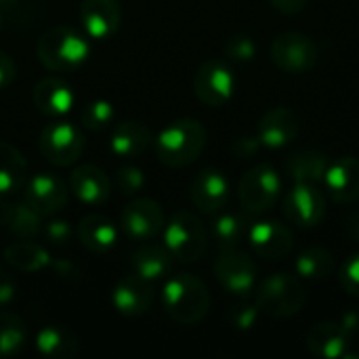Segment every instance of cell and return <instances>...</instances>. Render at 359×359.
<instances>
[{"mask_svg":"<svg viewBox=\"0 0 359 359\" xmlns=\"http://www.w3.org/2000/svg\"><path fill=\"white\" fill-rule=\"evenodd\" d=\"M162 307L181 326L200 324L210 311V292L204 280L194 273H177L162 286Z\"/></svg>","mask_w":359,"mask_h":359,"instance_id":"cell-1","label":"cell"},{"mask_svg":"<svg viewBox=\"0 0 359 359\" xmlns=\"http://www.w3.org/2000/svg\"><path fill=\"white\" fill-rule=\"evenodd\" d=\"M206 128L194 118H179L166 124L154 139L156 158L168 168L194 164L206 147Z\"/></svg>","mask_w":359,"mask_h":359,"instance_id":"cell-2","label":"cell"},{"mask_svg":"<svg viewBox=\"0 0 359 359\" xmlns=\"http://www.w3.org/2000/svg\"><path fill=\"white\" fill-rule=\"evenodd\" d=\"M38 59L50 72H72L86 63L90 55L88 36L69 25H53L38 40Z\"/></svg>","mask_w":359,"mask_h":359,"instance_id":"cell-3","label":"cell"},{"mask_svg":"<svg viewBox=\"0 0 359 359\" xmlns=\"http://www.w3.org/2000/svg\"><path fill=\"white\" fill-rule=\"evenodd\" d=\"M164 246L179 263H198L208 250V229L189 210L175 212L162 229Z\"/></svg>","mask_w":359,"mask_h":359,"instance_id":"cell-4","label":"cell"},{"mask_svg":"<svg viewBox=\"0 0 359 359\" xmlns=\"http://www.w3.org/2000/svg\"><path fill=\"white\" fill-rule=\"evenodd\" d=\"M307 301L301 280L292 273H269L255 290V305L261 313L271 318H292Z\"/></svg>","mask_w":359,"mask_h":359,"instance_id":"cell-5","label":"cell"},{"mask_svg":"<svg viewBox=\"0 0 359 359\" xmlns=\"http://www.w3.org/2000/svg\"><path fill=\"white\" fill-rule=\"evenodd\" d=\"M38 149L46 162L57 168H65L80 160L84 151V135L76 124L55 118L42 128L38 137Z\"/></svg>","mask_w":359,"mask_h":359,"instance_id":"cell-6","label":"cell"},{"mask_svg":"<svg viewBox=\"0 0 359 359\" xmlns=\"http://www.w3.org/2000/svg\"><path fill=\"white\" fill-rule=\"evenodd\" d=\"M217 282L236 297H248L257 286V263L240 248H225L212 263Z\"/></svg>","mask_w":359,"mask_h":359,"instance_id":"cell-7","label":"cell"},{"mask_svg":"<svg viewBox=\"0 0 359 359\" xmlns=\"http://www.w3.org/2000/svg\"><path fill=\"white\" fill-rule=\"evenodd\" d=\"M280 191H282L280 175L267 164H261V166L246 170L244 177L240 179V185H238L240 202L248 212L271 210L280 198Z\"/></svg>","mask_w":359,"mask_h":359,"instance_id":"cell-8","label":"cell"},{"mask_svg":"<svg viewBox=\"0 0 359 359\" xmlns=\"http://www.w3.org/2000/svg\"><path fill=\"white\" fill-rule=\"evenodd\" d=\"M320 57L318 44L301 32H284L271 42L273 63L288 74H303L316 67Z\"/></svg>","mask_w":359,"mask_h":359,"instance_id":"cell-9","label":"cell"},{"mask_svg":"<svg viewBox=\"0 0 359 359\" xmlns=\"http://www.w3.org/2000/svg\"><path fill=\"white\" fill-rule=\"evenodd\" d=\"M194 93L204 105L210 107L225 105L236 93L233 69L219 59L204 61L194 76Z\"/></svg>","mask_w":359,"mask_h":359,"instance_id":"cell-10","label":"cell"},{"mask_svg":"<svg viewBox=\"0 0 359 359\" xmlns=\"http://www.w3.org/2000/svg\"><path fill=\"white\" fill-rule=\"evenodd\" d=\"M69 187L67 183L53 172H38L25 181L23 202L42 219L55 217L67 204Z\"/></svg>","mask_w":359,"mask_h":359,"instance_id":"cell-11","label":"cell"},{"mask_svg":"<svg viewBox=\"0 0 359 359\" xmlns=\"http://www.w3.org/2000/svg\"><path fill=\"white\" fill-rule=\"evenodd\" d=\"M164 210L156 200L135 198L120 212V229L128 240L149 242L164 229Z\"/></svg>","mask_w":359,"mask_h":359,"instance_id":"cell-12","label":"cell"},{"mask_svg":"<svg viewBox=\"0 0 359 359\" xmlns=\"http://www.w3.org/2000/svg\"><path fill=\"white\" fill-rule=\"evenodd\" d=\"M252 252L265 261H284L294 248V236L288 225L278 221H255L246 236Z\"/></svg>","mask_w":359,"mask_h":359,"instance_id":"cell-13","label":"cell"},{"mask_svg":"<svg viewBox=\"0 0 359 359\" xmlns=\"http://www.w3.org/2000/svg\"><path fill=\"white\" fill-rule=\"evenodd\" d=\"M284 215L292 225L301 229L318 227L326 215L324 194L318 189V185L294 183L284 200Z\"/></svg>","mask_w":359,"mask_h":359,"instance_id":"cell-14","label":"cell"},{"mask_svg":"<svg viewBox=\"0 0 359 359\" xmlns=\"http://www.w3.org/2000/svg\"><path fill=\"white\" fill-rule=\"evenodd\" d=\"M78 19L82 32L90 40H109L122 23V6L118 0H82Z\"/></svg>","mask_w":359,"mask_h":359,"instance_id":"cell-15","label":"cell"},{"mask_svg":"<svg viewBox=\"0 0 359 359\" xmlns=\"http://www.w3.org/2000/svg\"><path fill=\"white\" fill-rule=\"evenodd\" d=\"M189 200L204 215H217L229 202V181L221 170L204 168L189 183Z\"/></svg>","mask_w":359,"mask_h":359,"instance_id":"cell-16","label":"cell"},{"mask_svg":"<svg viewBox=\"0 0 359 359\" xmlns=\"http://www.w3.org/2000/svg\"><path fill=\"white\" fill-rule=\"evenodd\" d=\"M299 133H301V120L297 111L286 105L267 109L261 116L259 128H257V137L261 145L269 149H282L290 145L299 137Z\"/></svg>","mask_w":359,"mask_h":359,"instance_id":"cell-17","label":"cell"},{"mask_svg":"<svg viewBox=\"0 0 359 359\" xmlns=\"http://www.w3.org/2000/svg\"><path fill=\"white\" fill-rule=\"evenodd\" d=\"M111 305L118 313L126 318H141L154 305L151 284L139 278L137 273L122 276L111 288Z\"/></svg>","mask_w":359,"mask_h":359,"instance_id":"cell-18","label":"cell"},{"mask_svg":"<svg viewBox=\"0 0 359 359\" xmlns=\"http://www.w3.org/2000/svg\"><path fill=\"white\" fill-rule=\"evenodd\" d=\"M67 187L69 194L86 206H101L111 196V181L107 172L95 164H82L74 168Z\"/></svg>","mask_w":359,"mask_h":359,"instance_id":"cell-19","label":"cell"},{"mask_svg":"<svg viewBox=\"0 0 359 359\" xmlns=\"http://www.w3.org/2000/svg\"><path fill=\"white\" fill-rule=\"evenodd\" d=\"M353 337L343 326V322H320L307 334V349L326 359H341L351 355Z\"/></svg>","mask_w":359,"mask_h":359,"instance_id":"cell-20","label":"cell"},{"mask_svg":"<svg viewBox=\"0 0 359 359\" xmlns=\"http://www.w3.org/2000/svg\"><path fill=\"white\" fill-rule=\"evenodd\" d=\"M337 204H353L359 200V160L353 156L339 158L328 164L322 181Z\"/></svg>","mask_w":359,"mask_h":359,"instance_id":"cell-21","label":"cell"},{"mask_svg":"<svg viewBox=\"0 0 359 359\" xmlns=\"http://www.w3.org/2000/svg\"><path fill=\"white\" fill-rule=\"evenodd\" d=\"M34 105L40 114L48 118H63L72 111L76 97L72 86L61 78H44L36 84L32 93Z\"/></svg>","mask_w":359,"mask_h":359,"instance_id":"cell-22","label":"cell"},{"mask_svg":"<svg viewBox=\"0 0 359 359\" xmlns=\"http://www.w3.org/2000/svg\"><path fill=\"white\" fill-rule=\"evenodd\" d=\"M118 233L120 227L105 215H86L78 227H76V238L78 242L95 255H103L107 250H111L118 242Z\"/></svg>","mask_w":359,"mask_h":359,"instance_id":"cell-23","label":"cell"},{"mask_svg":"<svg viewBox=\"0 0 359 359\" xmlns=\"http://www.w3.org/2000/svg\"><path fill=\"white\" fill-rule=\"evenodd\" d=\"M154 137L151 130L143 124V122H135V120H126L120 122L109 137V151L116 158L122 160H133L139 158L149 145H151Z\"/></svg>","mask_w":359,"mask_h":359,"instance_id":"cell-24","label":"cell"},{"mask_svg":"<svg viewBox=\"0 0 359 359\" xmlns=\"http://www.w3.org/2000/svg\"><path fill=\"white\" fill-rule=\"evenodd\" d=\"M34 345L42 358L48 359H74L80 351L78 337L59 324H46L36 332Z\"/></svg>","mask_w":359,"mask_h":359,"instance_id":"cell-25","label":"cell"},{"mask_svg":"<svg viewBox=\"0 0 359 359\" xmlns=\"http://www.w3.org/2000/svg\"><path fill=\"white\" fill-rule=\"evenodd\" d=\"M172 261L175 259L170 257L166 246H158V244H141L130 255L133 273H137L139 278H143L149 284L164 280L172 269Z\"/></svg>","mask_w":359,"mask_h":359,"instance_id":"cell-26","label":"cell"},{"mask_svg":"<svg viewBox=\"0 0 359 359\" xmlns=\"http://www.w3.org/2000/svg\"><path fill=\"white\" fill-rule=\"evenodd\" d=\"M0 229L32 240L42 231V217H38L25 202L0 200Z\"/></svg>","mask_w":359,"mask_h":359,"instance_id":"cell-27","label":"cell"},{"mask_svg":"<svg viewBox=\"0 0 359 359\" xmlns=\"http://www.w3.org/2000/svg\"><path fill=\"white\" fill-rule=\"evenodd\" d=\"M2 257L6 261V265H11L13 269H17L21 273H40V271L53 267L50 252L32 240H21V242L8 244L4 248Z\"/></svg>","mask_w":359,"mask_h":359,"instance_id":"cell-28","label":"cell"},{"mask_svg":"<svg viewBox=\"0 0 359 359\" xmlns=\"http://www.w3.org/2000/svg\"><path fill=\"white\" fill-rule=\"evenodd\" d=\"M328 164H330V160L326 154H322L318 149H301V151H294L286 160V170L294 183L318 185L324 181Z\"/></svg>","mask_w":359,"mask_h":359,"instance_id":"cell-29","label":"cell"},{"mask_svg":"<svg viewBox=\"0 0 359 359\" xmlns=\"http://www.w3.org/2000/svg\"><path fill=\"white\" fill-rule=\"evenodd\" d=\"M25 181L27 160L15 145L0 141V196L19 191L25 185Z\"/></svg>","mask_w":359,"mask_h":359,"instance_id":"cell-30","label":"cell"},{"mask_svg":"<svg viewBox=\"0 0 359 359\" xmlns=\"http://www.w3.org/2000/svg\"><path fill=\"white\" fill-rule=\"evenodd\" d=\"M250 221L242 212H221L212 223V240L217 242L219 250L225 248H240V244L248 236Z\"/></svg>","mask_w":359,"mask_h":359,"instance_id":"cell-31","label":"cell"},{"mask_svg":"<svg viewBox=\"0 0 359 359\" xmlns=\"http://www.w3.org/2000/svg\"><path fill=\"white\" fill-rule=\"evenodd\" d=\"M337 269V259L326 248H307L294 259V271L303 280H326Z\"/></svg>","mask_w":359,"mask_h":359,"instance_id":"cell-32","label":"cell"},{"mask_svg":"<svg viewBox=\"0 0 359 359\" xmlns=\"http://www.w3.org/2000/svg\"><path fill=\"white\" fill-rule=\"evenodd\" d=\"M27 345V324L13 311H0V359L19 355Z\"/></svg>","mask_w":359,"mask_h":359,"instance_id":"cell-33","label":"cell"},{"mask_svg":"<svg viewBox=\"0 0 359 359\" xmlns=\"http://www.w3.org/2000/svg\"><path fill=\"white\" fill-rule=\"evenodd\" d=\"M116 120V109L109 101L105 99H93L88 101L82 111H80V122L86 130H105L114 124Z\"/></svg>","mask_w":359,"mask_h":359,"instance_id":"cell-34","label":"cell"},{"mask_svg":"<svg viewBox=\"0 0 359 359\" xmlns=\"http://www.w3.org/2000/svg\"><path fill=\"white\" fill-rule=\"evenodd\" d=\"M225 57L229 61H238V63H248L255 59L257 55V44L250 36L246 34H233L225 40Z\"/></svg>","mask_w":359,"mask_h":359,"instance_id":"cell-35","label":"cell"},{"mask_svg":"<svg viewBox=\"0 0 359 359\" xmlns=\"http://www.w3.org/2000/svg\"><path fill=\"white\" fill-rule=\"evenodd\" d=\"M114 181H116L120 194H124V196H135V194H139L145 187V175L135 164H122L116 170Z\"/></svg>","mask_w":359,"mask_h":359,"instance_id":"cell-36","label":"cell"},{"mask_svg":"<svg viewBox=\"0 0 359 359\" xmlns=\"http://www.w3.org/2000/svg\"><path fill=\"white\" fill-rule=\"evenodd\" d=\"M44 240L53 246H67L69 240H72V223L69 221H63V219H50L48 223L42 225V231Z\"/></svg>","mask_w":359,"mask_h":359,"instance_id":"cell-37","label":"cell"},{"mask_svg":"<svg viewBox=\"0 0 359 359\" xmlns=\"http://www.w3.org/2000/svg\"><path fill=\"white\" fill-rule=\"evenodd\" d=\"M259 307L255 303H238L229 311V322L238 330H250L259 320Z\"/></svg>","mask_w":359,"mask_h":359,"instance_id":"cell-38","label":"cell"},{"mask_svg":"<svg viewBox=\"0 0 359 359\" xmlns=\"http://www.w3.org/2000/svg\"><path fill=\"white\" fill-rule=\"evenodd\" d=\"M341 286L347 294L359 299V255L347 259L341 267Z\"/></svg>","mask_w":359,"mask_h":359,"instance_id":"cell-39","label":"cell"},{"mask_svg":"<svg viewBox=\"0 0 359 359\" xmlns=\"http://www.w3.org/2000/svg\"><path fill=\"white\" fill-rule=\"evenodd\" d=\"M17 292H19L17 280L13 278L11 271H6V269L0 267V307L11 305L17 299Z\"/></svg>","mask_w":359,"mask_h":359,"instance_id":"cell-40","label":"cell"},{"mask_svg":"<svg viewBox=\"0 0 359 359\" xmlns=\"http://www.w3.org/2000/svg\"><path fill=\"white\" fill-rule=\"evenodd\" d=\"M17 76V67H15V61L8 53L0 50V90H4L6 86L13 84Z\"/></svg>","mask_w":359,"mask_h":359,"instance_id":"cell-41","label":"cell"},{"mask_svg":"<svg viewBox=\"0 0 359 359\" xmlns=\"http://www.w3.org/2000/svg\"><path fill=\"white\" fill-rule=\"evenodd\" d=\"M259 147H263L261 141H259V137H244V139H238V141L233 143V151H236L240 158H248V156L257 154Z\"/></svg>","mask_w":359,"mask_h":359,"instance_id":"cell-42","label":"cell"},{"mask_svg":"<svg viewBox=\"0 0 359 359\" xmlns=\"http://www.w3.org/2000/svg\"><path fill=\"white\" fill-rule=\"evenodd\" d=\"M309 0H271V4L284 15H297L307 6Z\"/></svg>","mask_w":359,"mask_h":359,"instance_id":"cell-43","label":"cell"},{"mask_svg":"<svg viewBox=\"0 0 359 359\" xmlns=\"http://www.w3.org/2000/svg\"><path fill=\"white\" fill-rule=\"evenodd\" d=\"M345 231H347V236H349L353 242H358L359 244V210L351 212V215L347 217V221H345Z\"/></svg>","mask_w":359,"mask_h":359,"instance_id":"cell-44","label":"cell"},{"mask_svg":"<svg viewBox=\"0 0 359 359\" xmlns=\"http://www.w3.org/2000/svg\"><path fill=\"white\" fill-rule=\"evenodd\" d=\"M17 6H21V0H0V13L15 11Z\"/></svg>","mask_w":359,"mask_h":359,"instance_id":"cell-45","label":"cell"},{"mask_svg":"<svg viewBox=\"0 0 359 359\" xmlns=\"http://www.w3.org/2000/svg\"><path fill=\"white\" fill-rule=\"evenodd\" d=\"M0 27H2V13H0Z\"/></svg>","mask_w":359,"mask_h":359,"instance_id":"cell-46","label":"cell"}]
</instances>
